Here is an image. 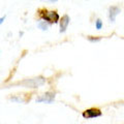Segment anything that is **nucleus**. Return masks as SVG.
<instances>
[{
  "label": "nucleus",
  "instance_id": "f257e3e1",
  "mask_svg": "<svg viewBox=\"0 0 124 124\" xmlns=\"http://www.w3.org/2000/svg\"><path fill=\"white\" fill-rule=\"evenodd\" d=\"M45 83H46L45 78L37 77V78H33V79H26L18 84H20L22 86L27 87V88H37V87L41 86V85H44Z\"/></svg>",
  "mask_w": 124,
  "mask_h": 124
},
{
  "label": "nucleus",
  "instance_id": "f03ea898",
  "mask_svg": "<svg viewBox=\"0 0 124 124\" xmlns=\"http://www.w3.org/2000/svg\"><path fill=\"white\" fill-rule=\"evenodd\" d=\"M42 20L49 22L50 24H56V23L60 22V17L56 10H52V11H48V14L46 15V17Z\"/></svg>",
  "mask_w": 124,
  "mask_h": 124
},
{
  "label": "nucleus",
  "instance_id": "7ed1b4c3",
  "mask_svg": "<svg viewBox=\"0 0 124 124\" xmlns=\"http://www.w3.org/2000/svg\"><path fill=\"white\" fill-rule=\"evenodd\" d=\"M101 111L99 110L97 108H88V110L84 111L83 112V117L86 118V119H89V118H95V117H99L101 116Z\"/></svg>",
  "mask_w": 124,
  "mask_h": 124
},
{
  "label": "nucleus",
  "instance_id": "20e7f679",
  "mask_svg": "<svg viewBox=\"0 0 124 124\" xmlns=\"http://www.w3.org/2000/svg\"><path fill=\"white\" fill-rule=\"evenodd\" d=\"M55 99V93L53 92H46V94L41 95L40 97L36 98L37 102H46V103H52Z\"/></svg>",
  "mask_w": 124,
  "mask_h": 124
},
{
  "label": "nucleus",
  "instance_id": "39448f33",
  "mask_svg": "<svg viewBox=\"0 0 124 124\" xmlns=\"http://www.w3.org/2000/svg\"><path fill=\"white\" fill-rule=\"evenodd\" d=\"M69 22H70V18H69L68 15L62 16V18L60 19V22H59V24H60V32L61 33H63V32L66 31Z\"/></svg>",
  "mask_w": 124,
  "mask_h": 124
},
{
  "label": "nucleus",
  "instance_id": "423d86ee",
  "mask_svg": "<svg viewBox=\"0 0 124 124\" xmlns=\"http://www.w3.org/2000/svg\"><path fill=\"white\" fill-rule=\"evenodd\" d=\"M120 11H121V9H120L119 6H116V5L110 6V8H108V18H110L111 22H115V19Z\"/></svg>",
  "mask_w": 124,
  "mask_h": 124
},
{
  "label": "nucleus",
  "instance_id": "0eeeda50",
  "mask_svg": "<svg viewBox=\"0 0 124 124\" xmlns=\"http://www.w3.org/2000/svg\"><path fill=\"white\" fill-rule=\"evenodd\" d=\"M37 27L39 29H41L42 31H46V30H48V28H49V25L46 24V21H40V22H38L37 23Z\"/></svg>",
  "mask_w": 124,
  "mask_h": 124
},
{
  "label": "nucleus",
  "instance_id": "6e6552de",
  "mask_svg": "<svg viewBox=\"0 0 124 124\" xmlns=\"http://www.w3.org/2000/svg\"><path fill=\"white\" fill-rule=\"evenodd\" d=\"M48 9L46 8H40V9H38V16H39V18L40 19H44L46 17V15L48 14Z\"/></svg>",
  "mask_w": 124,
  "mask_h": 124
},
{
  "label": "nucleus",
  "instance_id": "1a4fd4ad",
  "mask_svg": "<svg viewBox=\"0 0 124 124\" xmlns=\"http://www.w3.org/2000/svg\"><path fill=\"white\" fill-rule=\"evenodd\" d=\"M87 39L92 42H96L101 39V36H87Z\"/></svg>",
  "mask_w": 124,
  "mask_h": 124
},
{
  "label": "nucleus",
  "instance_id": "9d476101",
  "mask_svg": "<svg viewBox=\"0 0 124 124\" xmlns=\"http://www.w3.org/2000/svg\"><path fill=\"white\" fill-rule=\"evenodd\" d=\"M95 27L97 30H100L102 28V21L100 20V19H97V20L95 21Z\"/></svg>",
  "mask_w": 124,
  "mask_h": 124
},
{
  "label": "nucleus",
  "instance_id": "9b49d317",
  "mask_svg": "<svg viewBox=\"0 0 124 124\" xmlns=\"http://www.w3.org/2000/svg\"><path fill=\"white\" fill-rule=\"evenodd\" d=\"M4 19H5V17H4V18L2 17L1 19H0V24H2V23H3V21H4Z\"/></svg>",
  "mask_w": 124,
  "mask_h": 124
},
{
  "label": "nucleus",
  "instance_id": "f8f14e48",
  "mask_svg": "<svg viewBox=\"0 0 124 124\" xmlns=\"http://www.w3.org/2000/svg\"><path fill=\"white\" fill-rule=\"evenodd\" d=\"M50 2H56V1H58V0H49Z\"/></svg>",
  "mask_w": 124,
  "mask_h": 124
}]
</instances>
